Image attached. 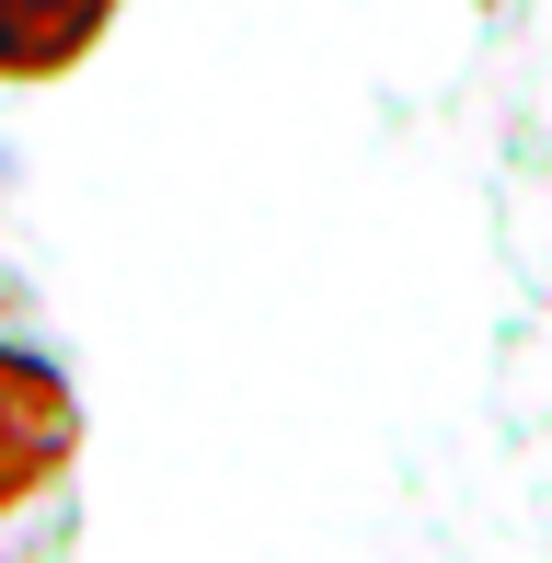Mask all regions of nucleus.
<instances>
[{"instance_id": "1", "label": "nucleus", "mask_w": 552, "mask_h": 563, "mask_svg": "<svg viewBox=\"0 0 552 563\" xmlns=\"http://www.w3.org/2000/svg\"><path fill=\"white\" fill-rule=\"evenodd\" d=\"M69 460V391L35 356H0V506H23Z\"/></svg>"}, {"instance_id": "2", "label": "nucleus", "mask_w": 552, "mask_h": 563, "mask_svg": "<svg viewBox=\"0 0 552 563\" xmlns=\"http://www.w3.org/2000/svg\"><path fill=\"white\" fill-rule=\"evenodd\" d=\"M115 0H0V69H69Z\"/></svg>"}]
</instances>
